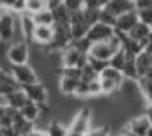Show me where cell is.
<instances>
[{"label":"cell","mask_w":152,"mask_h":136,"mask_svg":"<svg viewBox=\"0 0 152 136\" xmlns=\"http://www.w3.org/2000/svg\"><path fill=\"white\" fill-rule=\"evenodd\" d=\"M100 84H102V91H103V96H118L121 85L125 84V76L120 69H114L112 65H109L102 74H100Z\"/></svg>","instance_id":"obj_1"},{"label":"cell","mask_w":152,"mask_h":136,"mask_svg":"<svg viewBox=\"0 0 152 136\" xmlns=\"http://www.w3.org/2000/svg\"><path fill=\"white\" fill-rule=\"evenodd\" d=\"M16 29H18V15L7 9H2L0 13V38L2 42L13 44L16 40Z\"/></svg>","instance_id":"obj_2"},{"label":"cell","mask_w":152,"mask_h":136,"mask_svg":"<svg viewBox=\"0 0 152 136\" xmlns=\"http://www.w3.org/2000/svg\"><path fill=\"white\" fill-rule=\"evenodd\" d=\"M6 58L11 65H22V64H29L31 60V49L29 44L26 40L20 42H13L9 46V49L6 51Z\"/></svg>","instance_id":"obj_3"},{"label":"cell","mask_w":152,"mask_h":136,"mask_svg":"<svg viewBox=\"0 0 152 136\" xmlns=\"http://www.w3.org/2000/svg\"><path fill=\"white\" fill-rule=\"evenodd\" d=\"M11 74L16 78V82L20 84L22 87L31 85L40 82V74L38 71L31 65V64H22V65H11Z\"/></svg>","instance_id":"obj_4"},{"label":"cell","mask_w":152,"mask_h":136,"mask_svg":"<svg viewBox=\"0 0 152 136\" xmlns=\"http://www.w3.org/2000/svg\"><path fill=\"white\" fill-rule=\"evenodd\" d=\"M22 89L26 91L29 102H34V104H38V105L49 104V100H51V91H49V87H47L45 84H42V82L26 85V87H22Z\"/></svg>","instance_id":"obj_5"},{"label":"cell","mask_w":152,"mask_h":136,"mask_svg":"<svg viewBox=\"0 0 152 136\" xmlns=\"http://www.w3.org/2000/svg\"><path fill=\"white\" fill-rule=\"evenodd\" d=\"M114 33H116V29L103 24V22H98V24H94L91 26L89 33H87V38L92 42V44H98V42H109L110 38L114 36Z\"/></svg>","instance_id":"obj_6"},{"label":"cell","mask_w":152,"mask_h":136,"mask_svg":"<svg viewBox=\"0 0 152 136\" xmlns=\"http://www.w3.org/2000/svg\"><path fill=\"white\" fill-rule=\"evenodd\" d=\"M127 127H129V131L134 134V136H147L148 131L152 129V124L148 120L147 112H141V114L132 116V118L127 122Z\"/></svg>","instance_id":"obj_7"},{"label":"cell","mask_w":152,"mask_h":136,"mask_svg":"<svg viewBox=\"0 0 152 136\" xmlns=\"http://www.w3.org/2000/svg\"><path fill=\"white\" fill-rule=\"evenodd\" d=\"M54 26H36L34 35H33V42L36 46H51L54 40Z\"/></svg>","instance_id":"obj_8"},{"label":"cell","mask_w":152,"mask_h":136,"mask_svg":"<svg viewBox=\"0 0 152 136\" xmlns=\"http://www.w3.org/2000/svg\"><path fill=\"white\" fill-rule=\"evenodd\" d=\"M80 84H82V78H72V76L62 74L58 78V91L64 96H76Z\"/></svg>","instance_id":"obj_9"},{"label":"cell","mask_w":152,"mask_h":136,"mask_svg":"<svg viewBox=\"0 0 152 136\" xmlns=\"http://www.w3.org/2000/svg\"><path fill=\"white\" fill-rule=\"evenodd\" d=\"M118 51L114 49L109 42H98V44H92L91 51H89V56L92 58H98V60H107L110 62V58L116 54Z\"/></svg>","instance_id":"obj_10"},{"label":"cell","mask_w":152,"mask_h":136,"mask_svg":"<svg viewBox=\"0 0 152 136\" xmlns=\"http://www.w3.org/2000/svg\"><path fill=\"white\" fill-rule=\"evenodd\" d=\"M138 24H140V15H138V11H130V13H125V15L118 16L116 29L118 31H123V33H130Z\"/></svg>","instance_id":"obj_11"},{"label":"cell","mask_w":152,"mask_h":136,"mask_svg":"<svg viewBox=\"0 0 152 136\" xmlns=\"http://www.w3.org/2000/svg\"><path fill=\"white\" fill-rule=\"evenodd\" d=\"M18 22H20V31H22L24 40L26 42L33 40V35H34V29H36V22H34L33 15H29V13L18 15Z\"/></svg>","instance_id":"obj_12"},{"label":"cell","mask_w":152,"mask_h":136,"mask_svg":"<svg viewBox=\"0 0 152 136\" xmlns=\"http://www.w3.org/2000/svg\"><path fill=\"white\" fill-rule=\"evenodd\" d=\"M18 89H22V85L16 82L15 76L11 73H2V76H0V96H9Z\"/></svg>","instance_id":"obj_13"},{"label":"cell","mask_w":152,"mask_h":136,"mask_svg":"<svg viewBox=\"0 0 152 136\" xmlns=\"http://www.w3.org/2000/svg\"><path fill=\"white\" fill-rule=\"evenodd\" d=\"M107 11H110L114 16H121L125 13H130V11H136V6L132 0H110V4L105 7Z\"/></svg>","instance_id":"obj_14"},{"label":"cell","mask_w":152,"mask_h":136,"mask_svg":"<svg viewBox=\"0 0 152 136\" xmlns=\"http://www.w3.org/2000/svg\"><path fill=\"white\" fill-rule=\"evenodd\" d=\"M6 98H7V107L18 109V111H20V109L29 102V98H27V94H26V91H24V89H18V91L11 93L9 96H6Z\"/></svg>","instance_id":"obj_15"},{"label":"cell","mask_w":152,"mask_h":136,"mask_svg":"<svg viewBox=\"0 0 152 136\" xmlns=\"http://www.w3.org/2000/svg\"><path fill=\"white\" fill-rule=\"evenodd\" d=\"M121 49L127 53V56H129V58H136V56H140V54L145 51V47L141 46V42L134 40V38H130V36L123 42V47H121Z\"/></svg>","instance_id":"obj_16"},{"label":"cell","mask_w":152,"mask_h":136,"mask_svg":"<svg viewBox=\"0 0 152 136\" xmlns=\"http://www.w3.org/2000/svg\"><path fill=\"white\" fill-rule=\"evenodd\" d=\"M20 112L24 114V118H26V120L34 122V124L40 120V116H42V112H40V105L34 104V102H27V104L20 109Z\"/></svg>","instance_id":"obj_17"},{"label":"cell","mask_w":152,"mask_h":136,"mask_svg":"<svg viewBox=\"0 0 152 136\" xmlns=\"http://www.w3.org/2000/svg\"><path fill=\"white\" fill-rule=\"evenodd\" d=\"M51 11L54 15V24H71V11L67 9V6L64 2L53 7Z\"/></svg>","instance_id":"obj_18"},{"label":"cell","mask_w":152,"mask_h":136,"mask_svg":"<svg viewBox=\"0 0 152 136\" xmlns=\"http://www.w3.org/2000/svg\"><path fill=\"white\" fill-rule=\"evenodd\" d=\"M121 73H123V76H125V80L138 82V80H140V71H138V65H136V58H129Z\"/></svg>","instance_id":"obj_19"},{"label":"cell","mask_w":152,"mask_h":136,"mask_svg":"<svg viewBox=\"0 0 152 136\" xmlns=\"http://www.w3.org/2000/svg\"><path fill=\"white\" fill-rule=\"evenodd\" d=\"M47 132H49V136H67L69 134V125H65L60 120H54L53 118L47 124Z\"/></svg>","instance_id":"obj_20"},{"label":"cell","mask_w":152,"mask_h":136,"mask_svg":"<svg viewBox=\"0 0 152 136\" xmlns=\"http://www.w3.org/2000/svg\"><path fill=\"white\" fill-rule=\"evenodd\" d=\"M33 18H34L36 26H54V15H53V11L49 7L40 11V13H36V15H33Z\"/></svg>","instance_id":"obj_21"},{"label":"cell","mask_w":152,"mask_h":136,"mask_svg":"<svg viewBox=\"0 0 152 136\" xmlns=\"http://www.w3.org/2000/svg\"><path fill=\"white\" fill-rule=\"evenodd\" d=\"M150 31H152V27H150V26H147V24L140 22L134 29L129 33V36H130V38H134V40H138V42H141V40H145V38H148Z\"/></svg>","instance_id":"obj_22"},{"label":"cell","mask_w":152,"mask_h":136,"mask_svg":"<svg viewBox=\"0 0 152 136\" xmlns=\"http://www.w3.org/2000/svg\"><path fill=\"white\" fill-rule=\"evenodd\" d=\"M136 65H138V71H140V78L147 76V73L150 69V53L143 51L140 56H136Z\"/></svg>","instance_id":"obj_23"},{"label":"cell","mask_w":152,"mask_h":136,"mask_svg":"<svg viewBox=\"0 0 152 136\" xmlns=\"http://www.w3.org/2000/svg\"><path fill=\"white\" fill-rule=\"evenodd\" d=\"M49 7V0H26V13L36 15Z\"/></svg>","instance_id":"obj_24"},{"label":"cell","mask_w":152,"mask_h":136,"mask_svg":"<svg viewBox=\"0 0 152 136\" xmlns=\"http://www.w3.org/2000/svg\"><path fill=\"white\" fill-rule=\"evenodd\" d=\"M127 60H129L127 53H125L123 49H120V51H118L116 54H114V56L110 58V65H112L114 69H120V71H123V67H125Z\"/></svg>","instance_id":"obj_25"},{"label":"cell","mask_w":152,"mask_h":136,"mask_svg":"<svg viewBox=\"0 0 152 136\" xmlns=\"http://www.w3.org/2000/svg\"><path fill=\"white\" fill-rule=\"evenodd\" d=\"M110 132H112V125L103 124V125H98V127H92L85 136H110Z\"/></svg>","instance_id":"obj_26"},{"label":"cell","mask_w":152,"mask_h":136,"mask_svg":"<svg viewBox=\"0 0 152 136\" xmlns=\"http://www.w3.org/2000/svg\"><path fill=\"white\" fill-rule=\"evenodd\" d=\"M100 22H103V24H107V26H110V27L116 29L118 16H114V15H112L110 11H107V9H102V13H100Z\"/></svg>","instance_id":"obj_27"},{"label":"cell","mask_w":152,"mask_h":136,"mask_svg":"<svg viewBox=\"0 0 152 136\" xmlns=\"http://www.w3.org/2000/svg\"><path fill=\"white\" fill-rule=\"evenodd\" d=\"M100 78V74L92 69L91 64H87L85 67H82V80L83 82H92V80H98Z\"/></svg>","instance_id":"obj_28"},{"label":"cell","mask_w":152,"mask_h":136,"mask_svg":"<svg viewBox=\"0 0 152 136\" xmlns=\"http://www.w3.org/2000/svg\"><path fill=\"white\" fill-rule=\"evenodd\" d=\"M89 64L92 65V69L96 71L98 74H102V73L110 65V62H107V60H98V58H92V56H89Z\"/></svg>","instance_id":"obj_29"},{"label":"cell","mask_w":152,"mask_h":136,"mask_svg":"<svg viewBox=\"0 0 152 136\" xmlns=\"http://www.w3.org/2000/svg\"><path fill=\"white\" fill-rule=\"evenodd\" d=\"M138 15H140V22H143V24H147V26L152 27V9L138 11Z\"/></svg>","instance_id":"obj_30"},{"label":"cell","mask_w":152,"mask_h":136,"mask_svg":"<svg viewBox=\"0 0 152 136\" xmlns=\"http://www.w3.org/2000/svg\"><path fill=\"white\" fill-rule=\"evenodd\" d=\"M134 6H136V11H147V9H152V0H136Z\"/></svg>","instance_id":"obj_31"},{"label":"cell","mask_w":152,"mask_h":136,"mask_svg":"<svg viewBox=\"0 0 152 136\" xmlns=\"http://www.w3.org/2000/svg\"><path fill=\"white\" fill-rule=\"evenodd\" d=\"M85 2V9H102L100 0H83Z\"/></svg>","instance_id":"obj_32"},{"label":"cell","mask_w":152,"mask_h":136,"mask_svg":"<svg viewBox=\"0 0 152 136\" xmlns=\"http://www.w3.org/2000/svg\"><path fill=\"white\" fill-rule=\"evenodd\" d=\"M29 136H49V132H47V129H42V127H34V131H33Z\"/></svg>","instance_id":"obj_33"},{"label":"cell","mask_w":152,"mask_h":136,"mask_svg":"<svg viewBox=\"0 0 152 136\" xmlns=\"http://www.w3.org/2000/svg\"><path fill=\"white\" fill-rule=\"evenodd\" d=\"M109 4H110V0H100V6H102V9H105Z\"/></svg>","instance_id":"obj_34"},{"label":"cell","mask_w":152,"mask_h":136,"mask_svg":"<svg viewBox=\"0 0 152 136\" xmlns=\"http://www.w3.org/2000/svg\"><path fill=\"white\" fill-rule=\"evenodd\" d=\"M148 109H152V102H148Z\"/></svg>","instance_id":"obj_35"},{"label":"cell","mask_w":152,"mask_h":136,"mask_svg":"<svg viewBox=\"0 0 152 136\" xmlns=\"http://www.w3.org/2000/svg\"><path fill=\"white\" fill-rule=\"evenodd\" d=\"M62 2H64V4H65V2H67V0H62Z\"/></svg>","instance_id":"obj_36"},{"label":"cell","mask_w":152,"mask_h":136,"mask_svg":"<svg viewBox=\"0 0 152 136\" xmlns=\"http://www.w3.org/2000/svg\"><path fill=\"white\" fill-rule=\"evenodd\" d=\"M132 2H136V0H132Z\"/></svg>","instance_id":"obj_37"}]
</instances>
